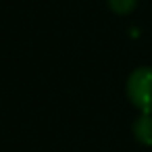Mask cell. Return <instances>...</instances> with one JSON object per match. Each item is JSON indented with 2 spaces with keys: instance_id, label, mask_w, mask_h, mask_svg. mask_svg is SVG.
Here are the masks:
<instances>
[{
  "instance_id": "1",
  "label": "cell",
  "mask_w": 152,
  "mask_h": 152,
  "mask_svg": "<svg viewBox=\"0 0 152 152\" xmlns=\"http://www.w3.org/2000/svg\"><path fill=\"white\" fill-rule=\"evenodd\" d=\"M127 96L140 113L152 115V67H137L129 75Z\"/></svg>"
},
{
  "instance_id": "2",
  "label": "cell",
  "mask_w": 152,
  "mask_h": 152,
  "mask_svg": "<svg viewBox=\"0 0 152 152\" xmlns=\"http://www.w3.org/2000/svg\"><path fill=\"white\" fill-rule=\"evenodd\" d=\"M133 135L142 146H152V115L142 113L133 123Z\"/></svg>"
},
{
  "instance_id": "3",
  "label": "cell",
  "mask_w": 152,
  "mask_h": 152,
  "mask_svg": "<svg viewBox=\"0 0 152 152\" xmlns=\"http://www.w3.org/2000/svg\"><path fill=\"white\" fill-rule=\"evenodd\" d=\"M108 2V9L117 15H129L135 4H137V0H106Z\"/></svg>"
}]
</instances>
